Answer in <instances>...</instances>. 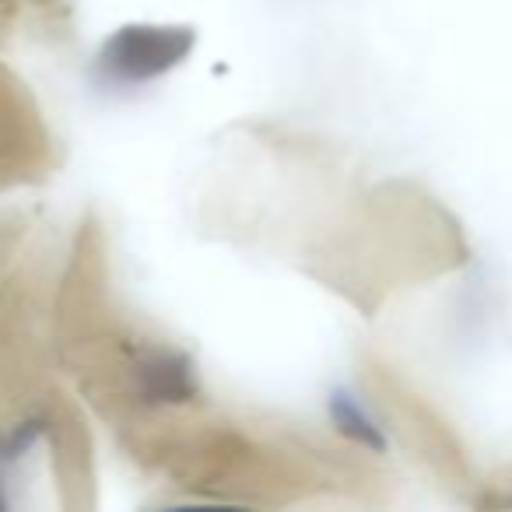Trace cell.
Here are the masks:
<instances>
[{
	"instance_id": "cell-1",
	"label": "cell",
	"mask_w": 512,
	"mask_h": 512,
	"mask_svg": "<svg viewBox=\"0 0 512 512\" xmlns=\"http://www.w3.org/2000/svg\"><path fill=\"white\" fill-rule=\"evenodd\" d=\"M193 43V29L179 25H123L95 53V78L106 88H141L176 71Z\"/></svg>"
},
{
	"instance_id": "cell-2",
	"label": "cell",
	"mask_w": 512,
	"mask_h": 512,
	"mask_svg": "<svg viewBox=\"0 0 512 512\" xmlns=\"http://www.w3.org/2000/svg\"><path fill=\"white\" fill-rule=\"evenodd\" d=\"M137 383L151 404H183L197 393L193 365L176 351H151L137 362Z\"/></svg>"
},
{
	"instance_id": "cell-3",
	"label": "cell",
	"mask_w": 512,
	"mask_h": 512,
	"mask_svg": "<svg viewBox=\"0 0 512 512\" xmlns=\"http://www.w3.org/2000/svg\"><path fill=\"white\" fill-rule=\"evenodd\" d=\"M330 421L341 435H348L351 442L365 449H383V435H379L376 421L369 418L362 404L351 397L348 390H334L330 393Z\"/></svg>"
},
{
	"instance_id": "cell-4",
	"label": "cell",
	"mask_w": 512,
	"mask_h": 512,
	"mask_svg": "<svg viewBox=\"0 0 512 512\" xmlns=\"http://www.w3.org/2000/svg\"><path fill=\"white\" fill-rule=\"evenodd\" d=\"M4 505H8V502H4V495H0V509H4Z\"/></svg>"
}]
</instances>
